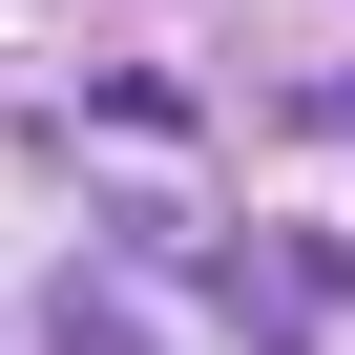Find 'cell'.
<instances>
[{"label":"cell","mask_w":355,"mask_h":355,"mask_svg":"<svg viewBox=\"0 0 355 355\" xmlns=\"http://www.w3.org/2000/svg\"><path fill=\"white\" fill-rule=\"evenodd\" d=\"M63 355H146V334H125V313H84V293H63Z\"/></svg>","instance_id":"cell-1"}]
</instances>
